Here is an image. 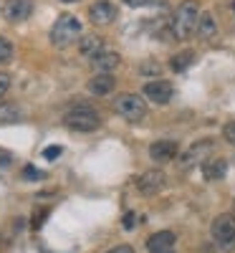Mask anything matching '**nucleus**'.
<instances>
[{
	"label": "nucleus",
	"instance_id": "f257e3e1",
	"mask_svg": "<svg viewBox=\"0 0 235 253\" xmlns=\"http://www.w3.org/2000/svg\"><path fill=\"white\" fill-rule=\"evenodd\" d=\"M63 124H66L71 132H94L101 126V117L91 104L74 101L66 109V114H63Z\"/></svg>",
	"mask_w": 235,
	"mask_h": 253
},
{
	"label": "nucleus",
	"instance_id": "f03ea898",
	"mask_svg": "<svg viewBox=\"0 0 235 253\" xmlns=\"http://www.w3.org/2000/svg\"><path fill=\"white\" fill-rule=\"evenodd\" d=\"M197 20H200V5L195 3V0H182V3L175 8L172 23H169V28H172V36H175L177 41L190 38L192 33L197 31Z\"/></svg>",
	"mask_w": 235,
	"mask_h": 253
},
{
	"label": "nucleus",
	"instance_id": "7ed1b4c3",
	"mask_svg": "<svg viewBox=\"0 0 235 253\" xmlns=\"http://www.w3.org/2000/svg\"><path fill=\"white\" fill-rule=\"evenodd\" d=\"M81 36H83V26H81V20L76 15H71V13H61L56 18V23L51 26V33H48L51 43L56 48H69L71 43L81 41Z\"/></svg>",
	"mask_w": 235,
	"mask_h": 253
},
{
	"label": "nucleus",
	"instance_id": "20e7f679",
	"mask_svg": "<svg viewBox=\"0 0 235 253\" xmlns=\"http://www.w3.org/2000/svg\"><path fill=\"white\" fill-rule=\"evenodd\" d=\"M114 112L126 122H142L147 117V101L139 94L126 91V94H119L114 99Z\"/></svg>",
	"mask_w": 235,
	"mask_h": 253
},
{
	"label": "nucleus",
	"instance_id": "39448f33",
	"mask_svg": "<svg viewBox=\"0 0 235 253\" xmlns=\"http://www.w3.org/2000/svg\"><path fill=\"white\" fill-rule=\"evenodd\" d=\"M210 233L215 238V243L220 248H233L235 246V215L233 213H223L212 220Z\"/></svg>",
	"mask_w": 235,
	"mask_h": 253
},
{
	"label": "nucleus",
	"instance_id": "423d86ee",
	"mask_svg": "<svg viewBox=\"0 0 235 253\" xmlns=\"http://www.w3.org/2000/svg\"><path fill=\"white\" fill-rule=\"evenodd\" d=\"M212 150V139H197L195 144H190L187 150L180 157V167L182 170H190L195 165H202V160H207V152Z\"/></svg>",
	"mask_w": 235,
	"mask_h": 253
},
{
	"label": "nucleus",
	"instance_id": "0eeeda50",
	"mask_svg": "<svg viewBox=\"0 0 235 253\" xmlns=\"http://www.w3.org/2000/svg\"><path fill=\"white\" fill-rule=\"evenodd\" d=\"M144 99L149 101H155V104H169L175 96V89H172V84L164 81V79H155V81H147L144 84V89H142Z\"/></svg>",
	"mask_w": 235,
	"mask_h": 253
},
{
	"label": "nucleus",
	"instance_id": "6e6552de",
	"mask_svg": "<svg viewBox=\"0 0 235 253\" xmlns=\"http://www.w3.org/2000/svg\"><path fill=\"white\" fill-rule=\"evenodd\" d=\"M164 185H167V177L162 170H147L137 177V190L142 195H157Z\"/></svg>",
	"mask_w": 235,
	"mask_h": 253
},
{
	"label": "nucleus",
	"instance_id": "1a4fd4ad",
	"mask_svg": "<svg viewBox=\"0 0 235 253\" xmlns=\"http://www.w3.org/2000/svg\"><path fill=\"white\" fill-rule=\"evenodd\" d=\"M33 13V0H5L3 3V18L10 23H23Z\"/></svg>",
	"mask_w": 235,
	"mask_h": 253
},
{
	"label": "nucleus",
	"instance_id": "9d476101",
	"mask_svg": "<svg viewBox=\"0 0 235 253\" xmlns=\"http://www.w3.org/2000/svg\"><path fill=\"white\" fill-rule=\"evenodd\" d=\"M177 150L180 147H177L175 139H157V142L149 144V157H152L157 165H164V162L177 157Z\"/></svg>",
	"mask_w": 235,
	"mask_h": 253
},
{
	"label": "nucleus",
	"instance_id": "9b49d317",
	"mask_svg": "<svg viewBox=\"0 0 235 253\" xmlns=\"http://www.w3.org/2000/svg\"><path fill=\"white\" fill-rule=\"evenodd\" d=\"M117 18V8L109 3V0H96V3L89 8V20L94 26H109Z\"/></svg>",
	"mask_w": 235,
	"mask_h": 253
},
{
	"label": "nucleus",
	"instance_id": "f8f14e48",
	"mask_svg": "<svg viewBox=\"0 0 235 253\" xmlns=\"http://www.w3.org/2000/svg\"><path fill=\"white\" fill-rule=\"evenodd\" d=\"M175 233L172 230H157V233L149 236L147 241V251L149 253H167V251H172L175 248Z\"/></svg>",
	"mask_w": 235,
	"mask_h": 253
},
{
	"label": "nucleus",
	"instance_id": "ddd939ff",
	"mask_svg": "<svg viewBox=\"0 0 235 253\" xmlns=\"http://www.w3.org/2000/svg\"><path fill=\"white\" fill-rule=\"evenodd\" d=\"M119 63H121V56L117 51H104L96 58H91V69L96 74H112L114 69H119Z\"/></svg>",
	"mask_w": 235,
	"mask_h": 253
},
{
	"label": "nucleus",
	"instance_id": "4468645a",
	"mask_svg": "<svg viewBox=\"0 0 235 253\" xmlns=\"http://www.w3.org/2000/svg\"><path fill=\"white\" fill-rule=\"evenodd\" d=\"M104 38L101 36H94V33H86V36H81L78 41V53L81 56H86V58H96L99 53H104Z\"/></svg>",
	"mask_w": 235,
	"mask_h": 253
},
{
	"label": "nucleus",
	"instance_id": "2eb2a0df",
	"mask_svg": "<svg viewBox=\"0 0 235 253\" xmlns=\"http://www.w3.org/2000/svg\"><path fill=\"white\" fill-rule=\"evenodd\" d=\"M117 86V79L112 74H94V79L89 81V91L94 96H106V94H112Z\"/></svg>",
	"mask_w": 235,
	"mask_h": 253
},
{
	"label": "nucleus",
	"instance_id": "dca6fc26",
	"mask_svg": "<svg viewBox=\"0 0 235 253\" xmlns=\"http://www.w3.org/2000/svg\"><path fill=\"white\" fill-rule=\"evenodd\" d=\"M228 172V162L225 160H205L202 162V177L215 182V180H223Z\"/></svg>",
	"mask_w": 235,
	"mask_h": 253
},
{
	"label": "nucleus",
	"instance_id": "f3484780",
	"mask_svg": "<svg viewBox=\"0 0 235 253\" xmlns=\"http://www.w3.org/2000/svg\"><path fill=\"white\" fill-rule=\"evenodd\" d=\"M218 33V23H215V18H212V13H200V20H197V36L202 41H210V38H215Z\"/></svg>",
	"mask_w": 235,
	"mask_h": 253
},
{
	"label": "nucleus",
	"instance_id": "a211bd4d",
	"mask_svg": "<svg viewBox=\"0 0 235 253\" xmlns=\"http://www.w3.org/2000/svg\"><path fill=\"white\" fill-rule=\"evenodd\" d=\"M20 117H23V112L15 104L0 101V124H15V122H20Z\"/></svg>",
	"mask_w": 235,
	"mask_h": 253
},
{
	"label": "nucleus",
	"instance_id": "6ab92c4d",
	"mask_svg": "<svg viewBox=\"0 0 235 253\" xmlns=\"http://www.w3.org/2000/svg\"><path fill=\"white\" fill-rule=\"evenodd\" d=\"M192 61H195V53H192V51H182V53L172 56V61H169V69L180 74V71H185V69L190 66Z\"/></svg>",
	"mask_w": 235,
	"mask_h": 253
},
{
	"label": "nucleus",
	"instance_id": "aec40b11",
	"mask_svg": "<svg viewBox=\"0 0 235 253\" xmlns=\"http://www.w3.org/2000/svg\"><path fill=\"white\" fill-rule=\"evenodd\" d=\"M10 58H13V43L5 36H0V63H5Z\"/></svg>",
	"mask_w": 235,
	"mask_h": 253
},
{
	"label": "nucleus",
	"instance_id": "412c9836",
	"mask_svg": "<svg viewBox=\"0 0 235 253\" xmlns=\"http://www.w3.org/2000/svg\"><path fill=\"white\" fill-rule=\"evenodd\" d=\"M223 137H225V142H228V144H233V147H235V122H228V124L223 126Z\"/></svg>",
	"mask_w": 235,
	"mask_h": 253
},
{
	"label": "nucleus",
	"instance_id": "4be33fe9",
	"mask_svg": "<svg viewBox=\"0 0 235 253\" xmlns=\"http://www.w3.org/2000/svg\"><path fill=\"white\" fill-rule=\"evenodd\" d=\"M23 177L28 180V182H36V180H40V177H43V172H40V170H36V167H23Z\"/></svg>",
	"mask_w": 235,
	"mask_h": 253
},
{
	"label": "nucleus",
	"instance_id": "5701e85b",
	"mask_svg": "<svg viewBox=\"0 0 235 253\" xmlns=\"http://www.w3.org/2000/svg\"><path fill=\"white\" fill-rule=\"evenodd\" d=\"M61 152L63 150H61L58 144H51V147H46V150H43V157L46 160H56V157H61Z\"/></svg>",
	"mask_w": 235,
	"mask_h": 253
},
{
	"label": "nucleus",
	"instance_id": "b1692460",
	"mask_svg": "<svg viewBox=\"0 0 235 253\" xmlns=\"http://www.w3.org/2000/svg\"><path fill=\"white\" fill-rule=\"evenodd\" d=\"M10 89V76L8 74H0V99H3Z\"/></svg>",
	"mask_w": 235,
	"mask_h": 253
},
{
	"label": "nucleus",
	"instance_id": "393cba45",
	"mask_svg": "<svg viewBox=\"0 0 235 253\" xmlns=\"http://www.w3.org/2000/svg\"><path fill=\"white\" fill-rule=\"evenodd\" d=\"M13 162V155L8 152V150H3V147H0V167H8Z\"/></svg>",
	"mask_w": 235,
	"mask_h": 253
},
{
	"label": "nucleus",
	"instance_id": "a878e982",
	"mask_svg": "<svg viewBox=\"0 0 235 253\" xmlns=\"http://www.w3.org/2000/svg\"><path fill=\"white\" fill-rule=\"evenodd\" d=\"M106 253H134V248L129 243H121V246H114L112 251H106Z\"/></svg>",
	"mask_w": 235,
	"mask_h": 253
},
{
	"label": "nucleus",
	"instance_id": "bb28decb",
	"mask_svg": "<svg viewBox=\"0 0 235 253\" xmlns=\"http://www.w3.org/2000/svg\"><path fill=\"white\" fill-rule=\"evenodd\" d=\"M129 8H144V5H149V3H155V0H124Z\"/></svg>",
	"mask_w": 235,
	"mask_h": 253
},
{
	"label": "nucleus",
	"instance_id": "cd10ccee",
	"mask_svg": "<svg viewBox=\"0 0 235 253\" xmlns=\"http://www.w3.org/2000/svg\"><path fill=\"white\" fill-rule=\"evenodd\" d=\"M121 225H124L126 230H132V228H134V213H126L124 220H121Z\"/></svg>",
	"mask_w": 235,
	"mask_h": 253
},
{
	"label": "nucleus",
	"instance_id": "c85d7f7f",
	"mask_svg": "<svg viewBox=\"0 0 235 253\" xmlns=\"http://www.w3.org/2000/svg\"><path fill=\"white\" fill-rule=\"evenodd\" d=\"M61 3H78V0H61Z\"/></svg>",
	"mask_w": 235,
	"mask_h": 253
},
{
	"label": "nucleus",
	"instance_id": "c756f323",
	"mask_svg": "<svg viewBox=\"0 0 235 253\" xmlns=\"http://www.w3.org/2000/svg\"><path fill=\"white\" fill-rule=\"evenodd\" d=\"M167 253H175V251H167Z\"/></svg>",
	"mask_w": 235,
	"mask_h": 253
}]
</instances>
